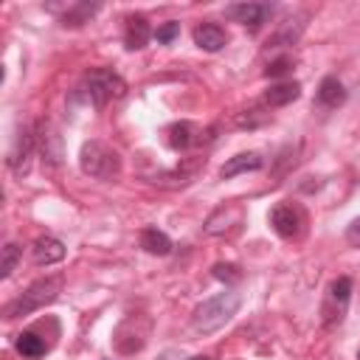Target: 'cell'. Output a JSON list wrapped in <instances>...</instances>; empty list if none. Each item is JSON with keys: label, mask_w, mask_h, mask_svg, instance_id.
<instances>
[{"label": "cell", "mask_w": 360, "mask_h": 360, "mask_svg": "<svg viewBox=\"0 0 360 360\" xmlns=\"http://www.w3.org/2000/svg\"><path fill=\"white\" fill-rule=\"evenodd\" d=\"M242 304V295L236 290H225V292H217L214 298L202 301L194 315H191V329L200 332V335H211L217 329H222L239 309Z\"/></svg>", "instance_id": "obj_1"}, {"label": "cell", "mask_w": 360, "mask_h": 360, "mask_svg": "<svg viewBox=\"0 0 360 360\" xmlns=\"http://www.w3.org/2000/svg\"><path fill=\"white\" fill-rule=\"evenodd\" d=\"M79 166L96 180H112L121 174V155L104 141H87L79 152Z\"/></svg>", "instance_id": "obj_2"}, {"label": "cell", "mask_w": 360, "mask_h": 360, "mask_svg": "<svg viewBox=\"0 0 360 360\" xmlns=\"http://www.w3.org/2000/svg\"><path fill=\"white\" fill-rule=\"evenodd\" d=\"M59 292H62V276L39 278V281H34L22 295H17V298L6 307V318H22V315H31V312L48 307L51 301H56Z\"/></svg>", "instance_id": "obj_3"}, {"label": "cell", "mask_w": 360, "mask_h": 360, "mask_svg": "<svg viewBox=\"0 0 360 360\" xmlns=\"http://www.w3.org/2000/svg\"><path fill=\"white\" fill-rule=\"evenodd\" d=\"M79 90H82V96H84L87 104L104 107L107 101H112V98H118V96L124 93V82H121V76H115L112 70L98 68V70H93V73L84 76V82H82Z\"/></svg>", "instance_id": "obj_4"}, {"label": "cell", "mask_w": 360, "mask_h": 360, "mask_svg": "<svg viewBox=\"0 0 360 360\" xmlns=\"http://www.w3.org/2000/svg\"><path fill=\"white\" fill-rule=\"evenodd\" d=\"M304 211L292 202H278L273 211H270V225L278 236L284 239H295L301 231H304Z\"/></svg>", "instance_id": "obj_5"}, {"label": "cell", "mask_w": 360, "mask_h": 360, "mask_svg": "<svg viewBox=\"0 0 360 360\" xmlns=\"http://www.w3.org/2000/svg\"><path fill=\"white\" fill-rule=\"evenodd\" d=\"M352 298V278L349 276H340L329 284V295H326V304H323V321L326 323H335L343 318L346 312V304Z\"/></svg>", "instance_id": "obj_6"}, {"label": "cell", "mask_w": 360, "mask_h": 360, "mask_svg": "<svg viewBox=\"0 0 360 360\" xmlns=\"http://www.w3.org/2000/svg\"><path fill=\"white\" fill-rule=\"evenodd\" d=\"M34 143H37V135L28 127H22L14 135V143H11L8 158H6V163H8L11 172H17V174L28 172V163H31V155H34Z\"/></svg>", "instance_id": "obj_7"}, {"label": "cell", "mask_w": 360, "mask_h": 360, "mask_svg": "<svg viewBox=\"0 0 360 360\" xmlns=\"http://www.w3.org/2000/svg\"><path fill=\"white\" fill-rule=\"evenodd\" d=\"M225 14H228L233 22H242L245 28L256 31V28H262V22H267L270 6H267V3H233V6L225 8Z\"/></svg>", "instance_id": "obj_8"}, {"label": "cell", "mask_w": 360, "mask_h": 360, "mask_svg": "<svg viewBox=\"0 0 360 360\" xmlns=\"http://www.w3.org/2000/svg\"><path fill=\"white\" fill-rule=\"evenodd\" d=\"M191 37H194V45H197V48H202V51H208V53L222 51V48H225V42H228L225 28H222V25H217V22H202V25H197Z\"/></svg>", "instance_id": "obj_9"}, {"label": "cell", "mask_w": 360, "mask_h": 360, "mask_svg": "<svg viewBox=\"0 0 360 360\" xmlns=\"http://www.w3.org/2000/svg\"><path fill=\"white\" fill-rule=\"evenodd\" d=\"M149 37H152V31H149L146 17L129 14V17H127V25H124V42H127V48H129V51H141V48H146Z\"/></svg>", "instance_id": "obj_10"}, {"label": "cell", "mask_w": 360, "mask_h": 360, "mask_svg": "<svg viewBox=\"0 0 360 360\" xmlns=\"http://www.w3.org/2000/svg\"><path fill=\"white\" fill-rule=\"evenodd\" d=\"M262 166H264V158H262L259 152H239V155H233V158H228V160L222 163L219 177H236V174H242V172H256V169H262Z\"/></svg>", "instance_id": "obj_11"}, {"label": "cell", "mask_w": 360, "mask_h": 360, "mask_svg": "<svg viewBox=\"0 0 360 360\" xmlns=\"http://www.w3.org/2000/svg\"><path fill=\"white\" fill-rule=\"evenodd\" d=\"M31 256H34L37 264L48 267V264H56V262L65 259V245L59 239H53V236H39L34 242V248H31Z\"/></svg>", "instance_id": "obj_12"}, {"label": "cell", "mask_w": 360, "mask_h": 360, "mask_svg": "<svg viewBox=\"0 0 360 360\" xmlns=\"http://www.w3.org/2000/svg\"><path fill=\"white\" fill-rule=\"evenodd\" d=\"M301 96V84L298 82H278L264 93V104L267 107H284L290 101H295Z\"/></svg>", "instance_id": "obj_13"}, {"label": "cell", "mask_w": 360, "mask_h": 360, "mask_svg": "<svg viewBox=\"0 0 360 360\" xmlns=\"http://www.w3.org/2000/svg\"><path fill=\"white\" fill-rule=\"evenodd\" d=\"M141 248L146 253H152V256H166V253H172V239L163 231H158V228H143Z\"/></svg>", "instance_id": "obj_14"}, {"label": "cell", "mask_w": 360, "mask_h": 360, "mask_svg": "<svg viewBox=\"0 0 360 360\" xmlns=\"http://www.w3.org/2000/svg\"><path fill=\"white\" fill-rule=\"evenodd\" d=\"M17 352L22 354V357H28V360H37V357H42L45 352H48V346H45V340L34 332V329H28V332H20L17 335Z\"/></svg>", "instance_id": "obj_15"}, {"label": "cell", "mask_w": 360, "mask_h": 360, "mask_svg": "<svg viewBox=\"0 0 360 360\" xmlns=\"http://www.w3.org/2000/svg\"><path fill=\"white\" fill-rule=\"evenodd\" d=\"M343 98H346V90H343V84H340L335 76H326V79L318 84V104H323V107H338V104H343Z\"/></svg>", "instance_id": "obj_16"}, {"label": "cell", "mask_w": 360, "mask_h": 360, "mask_svg": "<svg viewBox=\"0 0 360 360\" xmlns=\"http://www.w3.org/2000/svg\"><path fill=\"white\" fill-rule=\"evenodd\" d=\"M194 141L197 138H194V127L191 124L180 121V124H172L169 127V146L172 149H188Z\"/></svg>", "instance_id": "obj_17"}, {"label": "cell", "mask_w": 360, "mask_h": 360, "mask_svg": "<svg viewBox=\"0 0 360 360\" xmlns=\"http://www.w3.org/2000/svg\"><path fill=\"white\" fill-rule=\"evenodd\" d=\"M20 256H22V248H20L17 242L3 245V256H0V278H8V276L14 273V267H17Z\"/></svg>", "instance_id": "obj_18"}, {"label": "cell", "mask_w": 360, "mask_h": 360, "mask_svg": "<svg viewBox=\"0 0 360 360\" xmlns=\"http://www.w3.org/2000/svg\"><path fill=\"white\" fill-rule=\"evenodd\" d=\"M264 121H267V112H262V110H245L242 115H236V127H242V129H253Z\"/></svg>", "instance_id": "obj_19"}, {"label": "cell", "mask_w": 360, "mask_h": 360, "mask_svg": "<svg viewBox=\"0 0 360 360\" xmlns=\"http://www.w3.org/2000/svg\"><path fill=\"white\" fill-rule=\"evenodd\" d=\"M177 34H180V22L169 20V22H163V25H158L155 39H158L160 45H169V42H174V39H177Z\"/></svg>", "instance_id": "obj_20"}, {"label": "cell", "mask_w": 360, "mask_h": 360, "mask_svg": "<svg viewBox=\"0 0 360 360\" xmlns=\"http://www.w3.org/2000/svg\"><path fill=\"white\" fill-rule=\"evenodd\" d=\"M290 70H292V59H290V56H278L276 62L267 65L264 76H267V79H281V76H287Z\"/></svg>", "instance_id": "obj_21"}, {"label": "cell", "mask_w": 360, "mask_h": 360, "mask_svg": "<svg viewBox=\"0 0 360 360\" xmlns=\"http://www.w3.org/2000/svg\"><path fill=\"white\" fill-rule=\"evenodd\" d=\"M214 276L219 281H239L242 278V273H239L236 264H214Z\"/></svg>", "instance_id": "obj_22"}, {"label": "cell", "mask_w": 360, "mask_h": 360, "mask_svg": "<svg viewBox=\"0 0 360 360\" xmlns=\"http://www.w3.org/2000/svg\"><path fill=\"white\" fill-rule=\"evenodd\" d=\"M346 242L354 245V248H360V219H354V222L346 228Z\"/></svg>", "instance_id": "obj_23"}, {"label": "cell", "mask_w": 360, "mask_h": 360, "mask_svg": "<svg viewBox=\"0 0 360 360\" xmlns=\"http://www.w3.org/2000/svg\"><path fill=\"white\" fill-rule=\"evenodd\" d=\"M188 360H211V357H205V354H197V357H188Z\"/></svg>", "instance_id": "obj_24"}]
</instances>
